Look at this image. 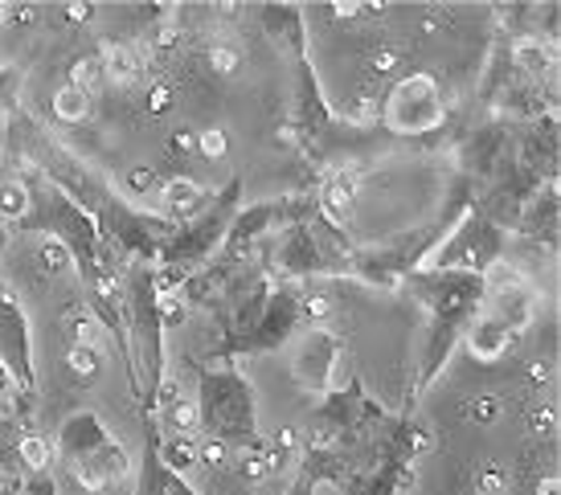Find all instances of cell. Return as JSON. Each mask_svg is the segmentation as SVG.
<instances>
[{
    "label": "cell",
    "mask_w": 561,
    "mask_h": 495,
    "mask_svg": "<svg viewBox=\"0 0 561 495\" xmlns=\"http://www.w3.org/2000/svg\"><path fill=\"white\" fill-rule=\"evenodd\" d=\"M25 188H30V209H25V217L16 221L13 230L58 238L87 291L99 287L107 275H115V263H111V254H107L111 246L103 242V230H99V221H94L82 205L70 202L62 188L54 185V181H46L42 172H25Z\"/></svg>",
    "instance_id": "obj_1"
},
{
    "label": "cell",
    "mask_w": 561,
    "mask_h": 495,
    "mask_svg": "<svg viewBox=\"0 0 561 495\" xmlns=\"http://www.w3.org/2000/svg\"><path fill=\"white\" fill-rule=\"evenodd\" d=\"M405 287L414 291L422 308L431 311V332H426V353H422L419 369V389H426L438 377V369L451 360L463 332L476 320L483 295H488V279L468 275V270H435V266H426V270H414L405 279Z\"/></svg>",
    "instance_id": "obj_2"
},
{
    "label": "cell",
    "mask_w": 561,
    "mask_h": 495,
    "mask_svg": "<svg viewBox=\"0 0 561 495\" xmlns=\"http://www.w3.org/2000/svg\"><path fill=\"white\" fill-rule=\"evenodd\" d=\"M124 287V327L131 356L144 377V414H157V398L164 393V295L152 263H131L119 275Z\"/></svg>",
    "instance_id": "obj_3"
},
{
    "label": "cell",
    "mask_w": 561,
    "mask_h": 495,
    "mask_svg": "<svg viewBox=\"0 0 561 495\" xmlns=\"http://www.w3.org/2000/svg\"><path fill=\"white\" fill-rule=\"evenodd\" d=\"M197 430H205V438H214V442H226L234 454L266 447L259 434L254 389L234 365H202L197 369Z\"/></svg>",
    "instance_id": "obj_4"
},
{
    "label": "cell",
    "mask_w": 561,
    "mask_h": 495,
    "mask_svg": "<svg viewBox=\"0 0 561 495\" xmlns=\"http://www.w3.org/2000/svg\"><path fill=\"white\" fill-rule=\"evenodd\" d=\"M238 205H242V176H234L221 193H214V202L205 205L193 221L172 230V238L164 242L157 258L160 291H181V283L193 270H202L209 258H218L221 242H226V233H230L238 217Z\"/></svg>",
    "instance_id": "obj_5"
},
{
    "label": "cell",
    "mask_w": 561,
    "mask_h": 495,
    "mask_svg": "<svg viewBox=\"0 0 561 495\" xmlns=\"http://www.w3.org/2000/svg\"><path fill=\"white\" fill-rule=\"evenodd\" d=\"M304 295H308V283H275L271 287V299H266L263 315L238 332V336H221L214 344L209 360H221V365H234V356H259V353H279L287 341H296V332L308 320H304ZM205 360V365H209Z\"/></svg>",
    "instance_id": "obj_6"
},
{
    "label": "cell",
    "mask_w": 561,
    "mask_h": 495,
    "mask_svg": "<svg viewBox=\"0 0 561 495\" xmlns=\"http://www.w3.org/2000/svg\"><path fill=\"white\" fill-rule=\"evenodd\" d=\"M99 230H103V242L111 250H124L131 263H152L157 266L160 250L172 238V226L164 214H148V209H136L131 202H124L119 193H111L103 209H99Z\"/></svg>",
    "instance_id": "obj_7"
},
{
    "label": "cell",
    "mask_w": 561,
    "mask_h": 495,
    "mask_svg": "<svg viewBox=\"0 0 561 495\" xmlns=\"http://www.w3.org/2000/svg\"><path fill=\"white\" fill-rule=\"evenodd\" d=\"M0 369L9 372L21 398L37 402V365H33V341H30V315L21 308V299L9 291V283H0Z\"/></svg>",
    "instance_id": "obj_8"
},
{
    "label": "cell",
    "mask_w": 561,
    "mask_h": 495,
    "mask_svg": "<svg viewBox=\"0 0 561 495\" xmlns=\"http://www.w3.org/2000/svg\"><path fill=\"white\" fill-rule=\"evenodd\" d=\"M500 254H504V230H496L480 209H471V214L459 221V230L443 242V250H438V258L431 266H435V270H468V275H483Z\"/></svg>",
    "instance_id": "obj_9"
},
{
    "label": "cell",
    "mask_w": 561,
    "mask_h": 495,
    "mask_svg": "<svg viewBox=\"0 0 561 495\" xmlns=\"http://www.w3.org/2000/svg\"><path fill=\"white\" fill-rule=\"evenodd\" d=\"M386 119L398 131H426V127L443 124V99H438V82L426 74H414L398 82L386 99Z\"/></svg>",
    "instance_id": "obj_10"
},
{
    "label": "cell",
    "mask_w": 561,
    "mask_h": 495,
    "mask_svg": "<svg viewBox=\"0 0 561 495\" xmlns=\"http://www.w3.org/2000/svg\"><path fill=\"white\" fill-rule=\"evenodd\" d=\"M336 353H341V336L328 327H308L296 348L291 372L308 393H332V369H336Z\"/></svg>",
    "instance_id": "obj_11"
},
{
    "label": "cell",
    "mask_w": 561,
    "mask_h": 495,
    "mask_svg": "<svg viewBox=\"0 0 561 495\" xmlns=\"http://www.w3.org/2000/svg\"><path fill=\"white\" fill-rule=\"evenodd\" d=\"M275 270H279L287 283L328 279V258H324V250L316 246V238L308 226L283 230V242H279V250H275Z\"/></svg>",
    "instance_id": "obj_12"
},
{
    "label": "cell",
    "mask_w": 561,
    "mask_h": 495,
    "mask_svg": "<svg viewBox=\"0 0 561 495\" xmlns=\"http://www.w3.org/2000/svg\"><path fill=\"white\" fill-rule=\"evenodd\" d=\"M296 74H299V94H296V140L304 148H312L320 136H328V127H332V107L324 103V94H320V78H316L312 62L308 58H299L296 62Z\"/></svg>",
    "instance_id": "obj_13"
},
{
    "label": "cell",
    "mask_w": 561,
    "mask_h": 495,
    "mask_svg": "<svg viewBox=\"0 0 561 495\" xmlns=\"http://www.w3.org/2000/svg\"><path fill=\"white\" fill-rule=\"evenodd\" d=\"M111 442V430L107 422L91 414V410H79V414H70V418L58 426V442H54V454L62 459V467H79L82 459H91L94 450H103Z\"/></svg>",
    "instance_id": "obj_14"
},
{
    "label": "cell",
    "mask_w": 561,
    "mask_h": 495,
    "mask_svg": "<svg viewBox=\"0 0 561 495\" xmlns=\"http://www.w3.org/2000/svg\"><path fill=\"white\" fill-rule=\"evenodd\" d=\"M70 475H75L87 492H107V487H115L119 480L131 475V459H127V450L111 438L107 447L94 450L91 459H82L79 467H70Z\"/></svg>",
    "instance_id": "obj_15"
},
{
    "label": "cell",
    "mask_w": 561,
    "mask_h": 495,
    "mask_svg": "<svg viewBox=\"0 0 561 495\" xmlns=\"http://www.w3.org/2000/svg\"><path fill=\"white\" fill-rule=\"evenodd\" d=\"M263 16V33L271 42H279L287 58H308V46H304V9L296 4H263L259 9Z\"/></svg>",
    "instance_id": "obj_16"
},
{
    "label": "cell",
    "mask_w": 561,
    "mask_h": 495,
    "mask_svg": "<svg viewBox=\"0 0 561 495\" xmlns=\"http://www.w3.org/2000/svg\"><path fill=\"white\" fill-rule=\"evenodd\" d=\"M209 202H214V193H205L202 185L176 181V185L164 188V217H169L172 226H185V221H193Z\"/></svg>",
    "instance_id": "obj_17"
},
{
    "label": "cell",
    "mask_w": 561,
    "mask_h": 495,
    "mask_svg": "<svg viewBox=\"0 0 561 495\" xmlns=\"http://www.w3.org/2000/svg\"><path fill=\"white\" fill-rule=\"evenodd\" d=\"M160 459H164V467L176 471V475L202 467V442H197V434H172L169 442H160Z\"/></svg>",
    "instance_id": "obj_18"
},
{
    "label": "cell",
    "mask_w": 561,
    "mask_h": 495,
    "mask_svg": "<svg viewBox=\"0 0 561 495\" xmlns=\"http://www.w3.org/2000/svg\"><path fill=\"white\" fill-rule=\"evenodd\" d=\"M54 111H58L62 124H79V119H87V111H91V91H79V87L66 82L62 91L54 94Z\"/></svg>",
    "instance_id": "obj_19"
},
{
    "label": "cell",
    "mask_w": 561,
    "mask_h": 495,
    "mask_svg": "<svg viewBox=\"0 0 561 495\" xmlns=\"http://www.w3.org/2000/svg\"><path fill=\"white\" fill-rule=\"evenodd\" d=\"M103 66H107L111 82H119V87H127V82H136V78H140V62H136V54L124 49V46H107Z\"/></svg>",
    "instance_id": "obj_20"
},
{
    "label": "cell",
    "mask_w": 561,
    "mask_h": 495,
    "mask_svg": "<svg viewBox=\"0 0 561 495\" xmlns=\"http://www.w3.org/2000/svg\"><path fill=\"white\" fill-rule=\"evenodd\" d=\"M16 91H21V70L16 66H0V115L4 119L16 115Z\"/></svg>",
    "instance_id": "obj_21"
},
{
    "label": "cell",
    "mask_w": 561,
    "mask_h": 495,
    "mask_svg": "<svg viewBox=\"0 0 561 495\" xmlns=\"http://www.w3.org/2000/svg\"><path fill=\"white\" fill-rule=\"evenodd\" d=\"M16 495H58V483H54L49 471H37V475H25V480H21Z\"/></svg>",
    "instance_id": "obj_22"
},
{
    "label": "cell",
    "mask_w": 561,
    "mask_h": 495,
    "mask_svg": "<svg viewBox=\"0 0 561 495\" xmlns=\"http://www.w3.org/2000/svg\"><path fill=\"white\" fill-rule=\"evenodd\" d=\"M209 58H214V70H221V74L238 70V49L234 46H214L209 49Z\"/></svg>",
    "instance_id": "obj_23"
},
{
    "label": "cell",
    "mask_w": 561,
    "mask_h": 495,
    "mask_svg": "<svg viewBox=\"0 0 561 495\" xmlns=\"http://www.w3.org/2000/svg\"><path fill=\"white\" fill-rule=\"evenodd\" d=\"M4 21H9V9H4V4H0V30H4Z\"/></svg>",
    "instance_id": "obj_24"
},
{
    "label": "cell",
    "mask_w": 561,
    "mask_h": 495,
    "mask_svg": "<svg viewBox=\"0 0 561 495\" xmlns=\"http://www.w3.org/2000/svg\"><path fill=\"white\" fill-rule=\"evenodd\" d=\"M0 246H4V221H0Z\"/></svg>",
    "instance_id": "obj_25"
},
{
    "label": "cell",
    "mask_w": 561,
    "mask_h": 495,
    "mask_svg": "<svg viewBox=\"0 0 561 495\" xmlns=\"http://www.w3.org/2000/svg\"><path fill=\"white\" fill-rule=\"evenodd\" d=\"M0 169H4V148H0Z\"/></svg>",
    "instance_id": "obj_26"
}]
</instances>
